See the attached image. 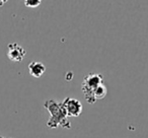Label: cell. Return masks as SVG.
Listing matches in <instances>:
<instances>
[{
    "label": "cell",
    "mask_w": 148,
    "mask_h": 138,
    "mask_svg": "<svg viewBox=\"0 0 148 138\" xmlns=\"http://www.w3.org/2000/svg\"><path fill=\"white\" fill-rule=\"evenodd\" d=\"M44 108L50 113V118L47 122V126L51 129L62 127L63 129H70L71 123L68 121L67 114L62 103L56 100L49 99L44 103Z\"/></svg>",
    "instance_id": "1"
},
{
    "label": "cell",
    "mask_w": 148,
    "mask_h": 138,
    "mask_svg": "<svg viewBox=\"0 0 148 138\" xmlns=\"http://www.w3.org/2000/svg\"><path fill=\"white\" fill-rule=\"evenodd\" d=\"M101 84H103V75L101 73H89L83 78L81 91L88 104H95V91Z\"/></svg>",
    "instance_id": "2"
},
{
    "label": "cell",
    "mask_w": 148,
    "mask_h": 138,
    "mask_svg": "<svg viewBox=\"0 0 148 138\" xmlns=\"http://www.w3.org/2000/svg\"><path fill=\"white\" fill-rule=\"evenodd\" d=\"M62 105L65 109L67 117H79L82 113V105L76 99L65 97V100L62 102Z\"/></svg>",
    "instance_id": "3"
},
{
    "label": "cell",
    "mask_w": 148,
    "mask_h": 138,
    "mask_svg": "<svg viewBox=\"0 0 148 138\" xmlns=\"http://www.w3.org/2000/svg\"><path fill=\"white\" fill-rule=\"evenodd\" d=\"M7 57L12 62H21L27 55L25 50L17 43H11L7 48Z\"/></svg>",
    "instance_id": "4"
},
{
    "label": "cell",
    "mask_w": 148,
    "mask_h": 138,
    "mask_svg": "<svg viewBox=\"0 0 148 138\" xmlns=\"http://www.w3.org/2000/svg\"><path fill=\"white\" fill-rule=\"evenodd\" d=\"M45 71H46V66L42 62L32 61L29 64V72L33 77L39 78V77H41L45 73Z\"/></svg>",
    "instance_id": "5"
},
{
    "label": "cell",
    "mask_w": 148,
    "mask_h": 138,
    "mask_svg": "<svg viewBox=\"0 0 148 138\" xmlns=\"http://www.w3.org/2000/svg\"><path fill=\"white\" fill-rule=\"evenodd\" d=\"M107 93H108L107 87H106L105 84H101L97 89H95V101H97V100L105 99L106 95H107Z\"/></svg>",
    "instance_id": "6"
},
{
    "label": "cell",
    "mask_w": 148,
    "mask_h": 138,
    "mask_svg": "<svg viewBox=\"0 0 148 138\" xmlns=\"http://www.w3.org/2000/svg\"><path fill=\"white\" fill-rule=\"evenodd\" d=\"M41 3V0H25V5L29 8H36V7L40 6Z\"/></svg>",
    "instance_id": "7"
},
{
    "label": "cell",
    "mask_w": 148,
    "mask_h": 138,
    "mask_svg": "<svg viewBox=\"0 0 148 138\" xmlns=\"http://www.w3.org/2000/svg\"><path fill=\"white\" fill-rule=\"evenodd\" d=\"M0 2H1V1H0ZM3 4H4V2H3V3H0V6H1V5H3Z\"/></svg>",
    "instance_id": "8"
},
{
    "label": "cell",
    "mask_w": 148,
    "mask_h": 138,
    "mask_svg": "<svg viewBox=\"0 0 148 138\" xmlns=\"http://www.w3.org/2000/svg\"><path fill=\"white\" fill-rule=\"evenodd\" d=\"M0 138H5V137H3V136H1V135H0Z\"/></svg>",
    "instance_id": "9"
}]
</instances>
